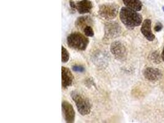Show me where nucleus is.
<instances>
[{
	"instance_id": "obj_3",
	"label": "nucleus",
	"mask_w": 164,
	"mask_h": 123,
	"mask_svg": "<svg viewBox=\"0 0 164 123\" xmlns=\"http://www.w3.org/2000/svg\"><path fill=\"white\" fill-rule=\"evenodd\" d=\"M89 43V39L79 32L72 33L67 38L68 46L71 49L78 51H84Z\"/></svg>"
},
{
	"instance_id": "obj_2",
	"label": "nucleus",
	"mask_w": 164,
	"mask_h": 123,
	"mask_svg": "<svg viewBox=\"0 0 164 123\" xmlns=\"http://www.w3.org/2000/svg\"><path fill=\"white\" fill-rule=\"evenodd\" d=\"M71 97L74 102L79 113L82 116L90 114L92 110V105L89 100L77 91H73L71 93Z\"/></svg>"
},
{
	"instance_id": "obj_16",
	"label": "nucleus",
	"mask_w": 164,
	"mask_h": 123,
	"mask_svg": "<svg viewBox=\"0 0 164 123\" xmlns=\"http://www.w3.org/2000/svg\"><path fill=\"white\" fill-rule=\"evenodd\" d=\"M82 31L84 32V34L88 37H93L94 36V30L90 25L86 27Z\"/></svg>"
},
{
	"instance_id": "obj_9",
	"label": "nucleus",
	"mask_w": 164,
	"mask_h": 123,
	"mask_svg": "<svg viewBox=\"0 0 164 123\" xmlns=\"http://www.w3.org/2000/svg\"><path fill=\"white\" fill-rule=\"evenodd\" d=\"M141 32L144 38L148 41H152L155 39V35L151 30V21L149 19H146L141 23Z\"/></svg>"
},
{
	"instance_id": "obj_5",
	"label": "nucleus",
	"mask_w": 164,
	"mask_h": 123,
	"mask_svg": "<svg viewBox=\"0 0 164 123\" xmlns=\"http://www.w3.org/2000/svg\"><path fill=\"white\" fill-rule=\"evenodd\" d=\"M122 32L121 27L116 22H108L105 25V38L107 40L118 37Z\"/></svg>"
},
{
	"instance_id": "obj_21",
	"label": "nucleus",
	"mask_w": 164,
	"mask_h": 123,
	"mask_svg": "<svg viewBox=\"0 0 164 123\" xmlns=\"http://www.w3.org/2000/svg\"><path fill=\"white\" fill-rule=\"evenodd\" d=\"M162 9H163V11H164V7H162Z\"/></svg>"
},
{
	"instance_id": "obj_4",
	"label": "nucleus",
	"mask_w": 164,
	"mask_h": 123,
	"mask_svg": "<svg viewBox=\"0 0 164 123\" xmlns=\"http://www.w3.org/2000/svg\"><path fill=\"white\" fill-rule=\"evenodd\" d=\"M119 12V6L109 3L101 4L99 7L98 14L103 19L110 21L115 19Z\"/></svg>"
},
{
	"instance_id": "obj_7",
	"label": "nucleus",
	"mask_w": 164,
	"mask_h": 123,
	"mask_svg": "<svg viewBox=\"0 0 164 123\" xmlns=\"http://www.w3.org/2000/svg\"><path fill=\"white\" fill-rule=\"evenodd\" d=\"M143 75L147 80L155 82L159 80L162 78V73L158 68L148 67L144 70Z\"/></svg>"
},
{
	"instance_id": "obj_20",
	"label": "nucleus",
	"mask_w": 164,
	"mask_h": 123,
	"mask_svg": "<svg viewBox=\"0 0 164 123\" xmlns=\"http://www.w3.org/2000/svg\"><path fill=\"white\" fill-rule=\"evenodd\" d=\"M161 58L162 59V61L164 62V47L162 50V54H161Z\"/></svg>"
},
{
	"instance_id": "obj_6",
	"label": "nucleus",
	"mask_w": 164,
	"mask_h": 123,
	"mask_svg": "<svg viewBox=\"0 0 164 123\" xmlns=\"http://www.w3.org/2000/svg\"><path fill=\"white\" fill-rule=\"evenodd\" d=\"M112 54L119 61H124L127 57V51L125 46L120 41L113 42L110 47Z\"/></svg>"
},
{
	"instance_id": "obj_11",
	"label": "nucleus",
	"mask_w": 164,
	"mask_h": 123,
	"mask_svg": "<svg viewBox=\"0 0 164 123\" xmlns=\"http://www.w3.org/2000/svg\"><path fill=\"white\" fill-rule=\"evenodd\" d=\"M93 5L90 0H82L76 4V9L81 14L91 12Z\"/></svg>"
},
{
	"instance_id": "obj_12",
	"label": "nucleus",
	"mask_w": 164,
	"mask_h": 123,
	"mask_svg": "<svg viewBox=\"0 0 164 123\" xmlns=\"http://www.w3.org/2000/svg\"><path fill=\"white\" fill-rule=\"evenodd\" d=\"M122 1L126 7L136 11H140L143 7L140 0H122Z\"/></svg>"
},
{
	"instance_id": "obj_18",
	"label": "nucleus",
	"mask_w": 164,
	"mask_h": 123,
	"mask_svg": "<svg viewBox=\"0 0 164 123\" xmlns=\"http://www.w3.org/2000/svg\"><path fill=\"white\" fill-rule=\"evenodd\" d=\"M162 28H163V25L161 23V22H157L156 24V25H155V27H154V30H155V32H161L162 30Z\"/></svg>"
},
{
	"instance_id": "obj_14",
	"label": "nucleus",
	"mask_w": 164,
	"mask_h": 123,
	"mask_svg": "<svg viewBox=\"0 0 164 123\" xmlns=\"http://www.w3.org/2000/svg\"><path fill=\"white\" fill-rule=\"evenodd\" d=\"M70 59V54L68 51L63 47H62V61L63 63H66Z\"/></svg>"
},
{
	"instance_id": "obj_19",
	"label": "nucleus",
	"mask_w": 164,
	"mask_h": 123,
	"mask_svg": "<svg viewBox=\"0 0 164 123\" xmlns=\"http://www.w3.org/2000/svg\"><path fill=\"white\" fill-rule=\"evenodd\" d=\"M70 4L71 7L73 9H76V4H75L74 2H73V1H70Z\"/></svg>"
},
{
	"instance_id": "obj_1",
	"label": "nucleus",
	"mask_w": 164,
	"mask_h": 123,
	"mask_svg": "<svg viewBox=\"0 0 164 123\" xmlns=\"http://www.w3.org/2000/svg\"><path fill=\"white\" fill-rule=\"evenodd\" d=\"M137 12L127 7L121 8L119 12V17L127 28L132 30L141 25L143 17L140 14Z\"/></svg>"
},
{
	"instance_id": "obj_13",
	"label": "nucleus",
	"mask_w": 164,
	"mask_h": 123,
	"mask_svg": "<svg viewBox=\"0 0 164 123\" xmlns=\"http://www.w3.org/2000/svg\"><path fill=\"white\" fill-rule=\"evenodd\" d=\"M92 22V19L89 16H82L77 18V19L76 21V26L78 28L81 29L82 30H84V28L89 25Z\"/></svg>"
},
{
	"instance_id": "obj_17",
	"label": "nucleus",
	"mask_w": 164,
	"mask_h": 123,
	"mask_svg": "<svg viewBox=\"0 0 164 123\" xmlns=\"http://www.w3.org/2000/svg\"><path fill=\"white\" fill-rule=\"evenodd\" d=\"M73 70L76 71V72H81L82 73L85 71V68L82 66H79V65H74L73 66Z\"/></svg>"
},
{
	"instance_id": "obj_15",
	"label": "nucleus",
	"mask_w": 164,
	"mask_h": 123,
	"mask_svg": "<svg viewBox=\"0 0 164 123\" xmlns=\"http://www.w3.org/2000/svg\"><path fill=\"white\" fill-rule=\"evenodd\" d=\"M150 58L152 61L156 63H159L161 62V57L159 56V53L157 51L153 52L151 54Z\"/></svg>"
},
{
	"instance_id": "obj_10",
	"label": "nucleus",
	"mask_w": 164,
	"mask_h": 123,
	"mask_svg": "<svg viewBox=\"0 0 164 123\" xmlns=\"http://www.w3.org/2000/svg\"><path fill=\"white\" fill-rule=\"evenodd\" d=\"M73 81V76L70 70L64 66L62 67V84L64 89L71 86Z\"/></svg>"
},
{
	"instance_id": "obj_8",
	"label": "nucleus",
	"mask_w": 164,
	"mask_h": 123,
	"mask_svg": "<svg viewBox=\"0 0 164 123\" xmlns=\"http://www.w3.org/2000/svg\"><path fill=\"white\" fill-rule=\"evenodd\" d=\"M62 107L66 122L68 123H74L75 120V111L72 105L65 101L62 102Z\"/></svg>"
}]
</instances>
